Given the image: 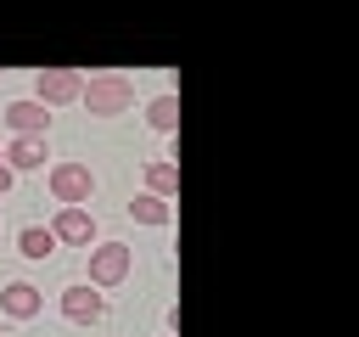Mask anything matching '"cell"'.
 Wrapping results in <instances>:
<instances>
[{
	"instance_id": "9a60e30c",
	"label": "cell",
	"mask_w": 359,
	"mask_h": 337,
	"mask_svg": "<svg viewBox=\"0 0 359 337\" xmlns=\"http://www.w3.org/2000/svg\"><path fill=\"white\" fill-rule=\"evenodd\" d=\"M0 337H6V331H0Z\"/></svg>"
},
{
	"instance_id": "9c48e42d",
	"label": "cell",
	"mask_w": 359,
	"mask_h": 337,
	"mask_svg": "<svg viewBox=\"0 0 359 337\" xmlns=\"http://www.w3.org/2000/svg\"><path fill=\"white\" fill-rule=\"evenodd\" d=\"M6 168H11V174L45 168V135H17V140L6 146Z\"/></svg>"
},
{
	"instance_id": "3957f363",
	"label": "cell",
	"mask_w": 359,
	"mask_h": 337,
	"mask_svg": "<svg viewBox=\"0 0 359 337\" xmlns=\"http://www.w3.org/2000/svg\"><path fill=\"white\" fill-rule=\"evenodd\" d=\"M79 90H84L79 67H39L34 73V101H45V107H67V101H79Z\"/></svg>"
},
{
	"instance_id": "277c9868",
	"label": "cell",
	"mask_w": 359,
	"mask_h": 337,
	"mask_svg": "<svg viewBox=\"0 0 359 337\" xmlns=\"http://www.w3.org/2000/svg\"><path fill=\"white\" fill-rule=\"evenodd\" d=\"M129 264H135V247H123V242H101V247H90V286H118L123 275H129Z\"/></svg>"
},
{
	"instance_id": "52a82bcc",
	"label": "cell",
	"mask_w": 359,
	"mask_h": 337,
	"mask_svg": "<svg viewBox=\"0 0 359 337\" xmlns=\"http://www.w3.org/2000/svg\"><path fill=\"white\" fill-rule=\"evenodd\" d=\"M6 124H11L17 135H50V107L34 101V95H22V101L6 107Z\"/></svg>"
},
{
	"instance_id": "7a4b0ae2",
	"label": "cell",
	"mask_w": 359,
	"mask_h": 337,
	"mask_svg": "<svg viewBox=\"0 0 359 337\" xmlns=\"http://www.w3.org/2000/svg\"><path fill=\"white\" fill-rule=\"evenodd\" d=\"M50 197H56L62 208H84V202L95 197L90 163H56V168H50Z\"/></svg>"
},
{
	"instance_id": "4fadbf2b",
	"label": "cell",
	"mask_w": 359,
	"mask_h": 337,
	"mask_svg": "<svg viewBox=\"0 0 359 337\" xmlns=\"http://www.w3.org/2000/svg\"><path fill=\"white\" fill-rule=\"evenodd\" d=\"M129 219H140V225H168V219H174V208H168L163 197H151V191H140V197L129 202Z\"/></svg>"
},
{
	"instance_id": "8992f818",
	"label": "cell",
	"mask_w": 359,
	"mask_h": 337,
	"mask_svg": "<svg viewBox=\"0 0 359 337\" xmlns=\"http://www.w3.org/2000/svg\"><path fill=\"white\" fill-rule=\"evenodd\" d=\"M50 236L67 242V247H90V242H95V219H90V208H62V213L50 219Z\"/></svg>"
},
{
	"instance_id": "8fae6325",
	"label": "cell",
	"mask_w": 359,
	"mask_h": 337,
	"mask_svg": "<svg viewBox=\"0 0 359 337\" xmlns=\"http://www.w3.org/2000/svg\"><path fill=\"white\" fill-rule=\"evenodd\" d=\"M146 191L151 197H180V163H168V157H157V163H146Z\"/></svg>"
},
{
	"instance_id": "7c38bea8",
	"label": "cell",
	"mask_w": 359,
	"mask_h": 337,
	"mask_svg": "<svg viewBox=\"0 0 359 337\" xmlns=\"http://www.w3.org/2000/svg\"><path fill=\"white\" fill-rule=\"evenodd\" d=\"M17 253H22V258H34V264H39V258H50V253H56L50 225H22V230H17Z\"/></svg>"
},
{
	"instance_id": "ba28073f",
	"label": "cell",
	"mask_w": 359,
	"mask_h": 337,
	"mask_svg": "<svg viewBox=\"0 0 359 337\" xmlns=\"http://www.w3.org/2000/svg\"><path fill=\"white\" fill-rule=\"evenodd\" d=\"M0 309H6L11 320H34V315L45 309V292H39V286H28V281H11V286L0 292Z\"/></svg>"
},
{
	"instance_id": "6da1fadb",
	"label": "cell",
	"mask_w": 359,
	"mask_h": 337,
	"mask_svg": "<svg viewBox=\"0 0 359 337\" xmlns=\"http://www.w3.org/2000/svg\"><path fill=\"white\" fill-rule=\"evenodd\" d=\"M79 101H84L95 118H118V112L135 107V84H129L123 73H95V79H84Z\"/></svg>"
},
{
	"instance_id": "30bf717a",
	"label": "cell",
	"mask_w": 359,
	"mask_h": 337,
	"mask_svg": "<svg viewBox=\"0 0 359 337\" xmlns=\"http://www.w3.org/2000/svg\"><path fill=\"white\" fill-rule=\"evenodd\" d=\"M146 124L163 129V135H180V95H174V90L151 95V101H146Z\"/></svg>"
},
{
	"instance_id": "5bb4252c",
	"label": "cell",
	"mask_w": 359,
	"mask_h": 337,
	"mask_svg": "<svg viewBox=\"0 0 359 337\" xmlns=\"http://www.w3.org/2000/svg\"><path fill=\"white\" fill-rule=\"evenodd\" d=\"M11 180H17V174H11V168H6V146H0V197H6V191H11Z\"/></svg>"
},
{
	"instance_id": "5b68a950",
	"label": "cell",
	"mask_w": 359,
	"mask_h": 337,
	"mask_svg": "<svg viewBox=\"0 0 359 337\" xmlns=\"http://www.w3.org/2000/svg\"><path fill=\"white\" fill-rule=\"evenodd\" d=\"M62 315H67L73 326H95V320L107 315V298H101V286H90V281H73V286H62Z\"/></svg>"
}]
</instances>
